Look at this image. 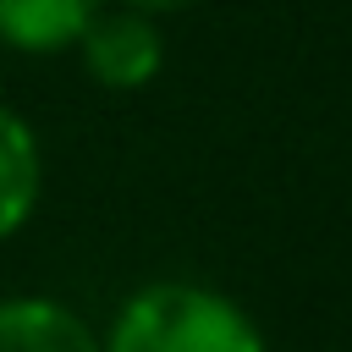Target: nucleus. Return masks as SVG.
<instances>
[{
  "mask_svg": "<svg viewBox=\"0 0 352 352\" xmlns=\"http://www.w3.org/2000/svg\"><path fill=\"white\" fill-rule=\"evenodd\" d=\"M82 50V66L94 82L104 88H143L160 77L165 66V33L154 28V16L143 11H110V16H94L77 38Z\"/></svg>",
  "mask_w": 352,
  "mask_h": 352,
  "instance_id": "2",
  "label": "nucleus"
},
{
  "mask_svg": "<svg viewBox=\"0 0 352 352\" xmlns=\"http://www.w3.org/2000/svg\"><path fill=\"white\" fill-rule=\"evenodd\" d=\"M187 0H126V11H143V16H160V11H176Z\"/></svg>",
  "mask_w": 352,
  "mask_h": 352,
  "instance_id": "6",
  "label": "nucleus"
},
{
  "mask_svg": "<svg viewBox=\"0 0 352 352\" xmlns=\"http://www.w3.org/2000/svg\"><path fill=\"white\" fill-rule=\"evenodd\" d=\"M0 352H104L88 319L55 297H6L0 302Z\"/></svg>",
  "mask_w": 352,
  "mask_h": 352,
  "instance_id": "3",
  "label": "nucleus"
},
{
  "mask_svg": "<svg viewBox=\"0 0 352 352\" xmlns=\"http://www.w3.org/2000/svg\"><path fill=\"white\" fill-rule=\"evenodd\" d=\"M99 16V0H0V44L44 55L82 38V28Z\"/></svg>",
  "mask_w": 352,
  "mask_h": 352,
  "instance_id": "5",
  "label": "nucleus"
},
{
  "mask_svg": "<svg viewBox=\"0 0 352 352\" xmlns=\"http://www.w3.org/2000/svg\"><path fill=\"white\" fill-rule=\"evenodd\" d=\"M38 187H44L38 138H33V126H28L11 104H0V242L16 236V231L33 220Z\"/></svg>",
  "mask_w": 352,
  "mask_h": 352,
  "instance_id": "4",
  "label": "nucleus"
},
{
  "mask_svg": "<svg viewBox=\"0 0 352 352\" xmlns=\"http://www.w3.org/2000/svg\"><path fill=\"white\" fill-rule=\"evenodd\" d=\"M104 352H270L264 330L214 286L154 280L132 292L99 341Z\"/></svg>",
  "mask_w": 352,
  "mask_h": 352,
  "instance_id": "1",
  "label": "nucleus"
}]
</instances>
